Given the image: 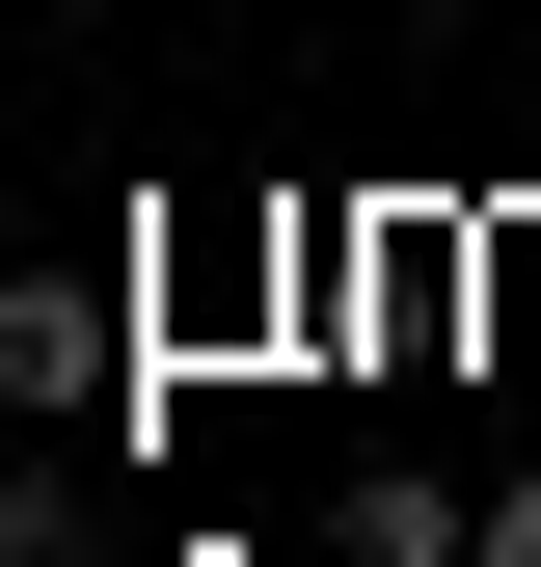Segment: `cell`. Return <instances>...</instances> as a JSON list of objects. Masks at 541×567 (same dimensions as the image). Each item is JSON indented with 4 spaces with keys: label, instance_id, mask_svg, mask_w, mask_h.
<instances>
[{
    "label": "cell",
    "instance_id": "6da1fadb",
    "mask_svg": "<svg viewBox=\"0 0 541 567\" xmlns=\"http://www.w3.org/2000/svg\"><path fill=\"white\" fill-rule=\"evenodd\" d=\"M325 540H353V567H488V486H353Z\"/></svg>",
    "mask_w": 541,
    "mask_h": 567
},
{
    "label": "cell",
    "instance_id": "7a4b0ae2",
    "mask_svg": "<svg viewBox=\"0 0 541 567\" xmlns=\"http://www.w3.org/2000/svg\"><path fill=\"white\" fill-rule=\"evenodd\" d=\"M488 567H541V486H488Z\"/></svg>",
    "mask_w": 541,
    "mask_h": 567
}]
</instances>
